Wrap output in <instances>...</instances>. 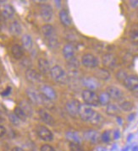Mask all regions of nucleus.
<instances>
[{
    "label": "nucleus",
    "mask_w": 138,
    "mask_h": 151,
    "mask_svg": "<svg viewBox=\"0 0 138 151\" xmlns=\"http://www.w3.org/2000/svg\"><path fill=\"white\" fill-rule=\"evenodd\" d=\"M41 151H55L54 148L52 146H50L49 145H42L41 149H40Z\"/></svg>",
    "instance_id": "obj_39"
},
{
    "label": "nucleus",
    "mask_w": 138,
    "mask_h": 151,
    "mask_svg": "<svg viewBox=\"0 0 138 151\" xmlns=\"http://www.w3.org/2000/svg\"><path fill=\"white\" fill-rule=\"evenodd\" d=\"M11 52H12L13 56L15 59H20L23 55H24V51H23V48L20 46V45H14L11 48Z\"/></svg>",
    "instance_id": "obj_26"
},
{
    "label": "nucleus",
    "mask_w": 138,
    "mask_h": 151,
    "mask_svg": "<svg viewBox=\"0 0 138 151\" xmlns=\"http://www.w3.org/2000/svg\"><path fill=\"white\" fill-rule=\"evenodd\" d=\"M2 122H4V119H3V118H2V116H0V123H1Z\"/></svg>",
    "instance_id": "obj_50"
},
{
    "label": "nucleus",
    "mask_w": 138,
    "mask_h": 151,
    "mask_svg": "<svg viewBox=\"0 0 138 151\" xmlns=\"http://www.w3.org/2000/svg\"><path fill=\"white\" fill-rule=\"evenodd\" d=\"M131 92H132V94H133V96H134L138 98V86L137 87H136L134 90H132Z\"/></svg>",
    "instance_id": "obj_42"
},
{
    "label": "nucleus",
    "mask_w": 138,
    "mask_h": 151,
    "mask_svg": "<svg viewBox=\"0 0 138 151\" xmlns=\"http://www.w3.org/2000/svg\"><path fill=\"white\" fill-rule=\"evenodd\" d=\"M36 133L39 138L44 141H52L54 139L52 132L45 126H38L36 127Z\"/></svg>",
    "instance_id": "obj_7"
},
{
    "label": "nucleus",
    "mask_w": 138,
    "mask_h": 151,
    "mask_svg": "<svg viewBox=\"0 0 138 151\" xmlns=\"http://www.w3.org/2000/svg\"><path fill=\"white\" fill-rule=\"evenodd\" d=\"M81 103L77 100H70L66 103L65 107L68 114L72 117H77L79 116V111L81 107Z\"/></svg>",
    "instance_id": "obj_3"
},
{
    "label": "nucleus",
    "mask_w": 138,
    "mask_h": 151,
    "mask_svg": "<svg viewBox=\"0 0 138 151\" xmlns=\"http://www.w3.org/2000/svg\"><path fill=\"white\" fill-rule=\"evenodd\" d=\"M130 4L133 8H137L138 7V1H130Z\"/></svg>",
    "instance_id": "obj_43"
},
{
    "label": "nucleus",
    "mask_w": 138,
    "mask_h": 151,
    "mask_svg": "<svg viewBox=\"0 0 138 151\" xmlns=\"http://www.w3.org/2000/svg\"><path fill=\"white\" fill-rule=\"evenodd\" d=\"M25 78L27 79V81H29L30 83L32 84H36V83H40L42 81V75L37 73L36 70L28 68L25 71Z\"/></svg>",
    "instance_id": "obj_8"
},
{
    "label": "nucleus",
    "mask_w": 138,
    "mask_h": 151,
    "mask_svg": "<svg viewBox=\"0 0 138 151\" xmlns=\"http://www.w3.org/2000/svg\"><path fill=\"white\" fill-rule=\"evenodd\" d=\"M1 14H2V16L4 19H11L15 14V9L11 5L7 4L3 8Z\"/></svg>",
    "instance_id": "obj_24"
},
{
    "label": "nucleus",
    "mask_w": 138,
    "mask_h": 151,
    "mask_svg": "<svg viewBox=\"0 0 138 151\" xmlns=\"http://www.w3.org/2000/svg\"><path fill=\"white\" fill-rule=\"evenodd\" d=\"M95 111L87 105H81L79 111V116L83 121H90L95 114Z\"/></svg>",
    "instance_id": "obj_4"
},
{
    "label": "nucleus",
    "mask_w": 138,
    "mask_h": 151,
    "mask_svg": "<svg viewBox=\"0 0 138 151\" xmlns=\"http://www.w3.org/2000/svg\"><path fill=\"white\" fill-rule=\"evenodd\" d=\"M106 92L108 93L111 99L115 100V101H120L123 98V96H124L123 91L116 86H108L106 90Z\"/></svg>",
    "instance_id": "obj_11"
},
{
    "label": "nucleus",
    "mask_w": 138,
    "mask_h": 151,
    "mask_svg": "<svg viewBox=\"0 0 138 151\" xmlns=\"http://www.w3.org/2000/svg\"><path fill=\"white\" fill-rule=\"evenodd\" d=\"M128 77V74L125 70H119L116 73V79H118L121 83H124V81Z\"/></svg>",
    "instance_id": "obj_34"
},
{
    "label": "nucleus",
    "mask_w": 138,
    "mask_h": 151,
    "mask_svg": "<svg viewBox=\"0 0 138 151\" xmlns=\"http://www.w3.org/2000/svg\"><path fill=\"white\" fill-rule=\"evenodd\" d=\"M89 122L94 126H99V125L102 124V122H103V117H102V116L101 114L95 112L94 116H92V118Z\"/></svg>",
    "instance_id": "obj_30"
},
{
    "label": "nucleus",
    "mask_w": 138,
    "mask_h": 151,
    "mask_svg": "<svg viewBox=\"0 0 138 151\" xmlns=\"http://www.w3.org/2000/svg\"><path fill=\"white\" fill-rule=\"evenodd\" d=\"M84 139L90 143L96 144L99 140V134L95 130L89 129L84 133Z\"/></svg>",
    "instance_id": "obj_18"
},
{
    "label": "nucleus",
    "mask_w": 138,
    "mask_h": 151,
    "mask_svg": "<svg viewBox=\"0 0 138 151\" xmlns=\"http://www.w3.org/2000/svg\"><path fill=\"white\" fill-rule=\"evenodd\" d=\"M10 93H11V87H9H9H7L6 90L4 91L3 93H1V95H2V96H9Z\"/></svg>",
    "instance_id": "obj_40"
},
{
    "label": "nucleus",
    "mask_w": 138,
    "mask_h": 151,
    "mask_svg": "<svg viewBox=\"0 0 138 151\" xmlns=\"http://www.w3.org/2000/svg\"><path fill=\"white\" fill-rule=\"evenodd\" d=\"M62 52H63L64 58H65L66 60H71L72 58H74V57H75L76 47H75V46L73 44H71V43L67 44V45H65L64 47Z\"/></svg>",
    "instance_id": "obj_14"
},
{
    "label": "nucleus",
    "mask_w": 138,
    "mask_h": 151,
    "mask_svg": "<svg viewBox=\"0 0 138 151\" xmlns=\"http://www.w3.org/2000/svg\"><path fill=\"white\" fill-rule=\"evenodd\" d=\"M100 139L102 140L103 143H108L111 139L110 137V132L109 131H104L102 133V135L100 136Z\"/></svg>",
    "instance_id": "obj_37"
},
{
    "label": "nucleus",
    "mask_w": 138,
    "mask_h": 151,
    "mask_svg": "<svg viewBox=\"0 0 138 151\" xmlns=\"http://www.w3.org/2000/svg\"><path fill=\"white\" fill-rule=\"evenodd\" d=\"M15 114L17 116V117H18L20 121L25 122V120H26L27 116L25 115V113L24 111H23L20 108L19 106H17V107H15Z\"/></svg>",
    "instance_id": "obj_33"
},
{
    "label": "nucleus",
    "mask_w": 138,
    "mask_h": 151,
    "mask_svg": "<svg viewBox=\"0 0 138 151\" xmlns=\"http://www.w3.org/2000/svg\"><path fill=\"white\" fill-rule=\"evenodd\" d=\"M1 19H2V14L0 13V21H1Z\"/></svg>",
    "instance_id": "obj_51"
},
{
    "label": "nucleus",
    "mask_w": 138,
    "mask_h": 151,
    "mask_svg": "<svg viewBox=\"0 0 138 151\" xmlns=\"http://www.w3.org/2000/svg\"><path fill=\"white\" fill-rule=\"evenodd\" d=\"M51 76L56 83H59L61 85H65L68 82V76H67V73L65 71L61 68L60 66H56L53 67L51 68Z\"/></svg>",
    "instance_id": "obj_1"
},
{
    "label": "nucleus",
    "mask_w": 138,
    "mask_h": 151,
    "mask_svg": "<svg viewBox=\"0 0 138 151\" xmlns=\"http://www.w3.org/2000/svg\"><path fill=\"white\" fill-rule=\"evenodd\" d=\"M102 63L103 66L108 68H114L117 65V58L112 53H107L103 55L102 58Z\"/></svg>",
    "instance_id": "obj_10"
},
{
    "label": "nucleus",
    "mask_w": 138,
    "mask_h": 151,
    "mask_svg": "<svg viewBox=\"0 0 138 151\" xmlns=\"http://www.w3.org/2000/svg\"><path fill=\"white\" fill-rule=\"evenodd\" d=\"M41 92L43 96H45L46 98H48V100L50 101H54L57 98V94L54 91V89L48 85H43L41 88Z\"/></svg>",
    "instance_id": "obj_16"
},
{
    "label": "nucleus",
    "mask_w": 138,
    "mask_h": 151,
    "mask_svg": "<svg viewBox=\"0 0 138 151\" xmlns=\"http://www.w3.org/2000/svg\"><path fill=\"white\" fill-rule=\"evenodd\" d=\"M9 120L11 122V124H13L14 126H19L20 123V120L17 117V116L15 115V113L9 114Z\"/></svg>",
    "instance_id": "obj_35"
},
{
    "label": "nucleus",
    "mask_w": 138,
    "mask_h": 151,
    "mask_svg": "<svg viewBox=\"0 0 138 151\" xmlns=\"http://www.w3.org/2000/svg\"><path fill=\"white\" fill-rule=\"evenodd\" d=\"M120 137V133L119 132V130H116L114 133V139H119Z\"/></svg>",
    "instance_id": "obj_44"
},
{
    "label": "nucleus",
    "mask_w": 138,
    "mask_h": 151,
    "mask_svg": "<svg viewBox=\"0 0 138 151\" xmlns=\"http://www.w3.org/2000/svg\"><path fill=\"white\" fill-rule=\"evenodd\" d=\"M19 107L24 111L27 116H31L33 114V109L31 107L30 103L28 102L27 101H25V100L21 101L19 103Z\"/></svg>",
    "instance_id": "obj_21"
},
{
    "label": "nucleus",
    "mask_w": 138,
    "mask_h": 151,
    "mask_svg": "<svg viewBox=\"0 0 138 151\" xmlns=\"http://www.w3.org/2000/svg\"><path fill=\"white\" fill-rule=\"evenodd\" d=\"M83 85L89 91H95L100 87V83L98 79L93 77H87L83 79Z\"/></svg>",
    "instance_id": "obj_12"
},
{
    "label": "nucleus",
    "mask_w": 138,
    "mask_h": 151,
    "mask_svg": "<svg viewBox=\"0 0 138 151\" xmlns=\"http://www.w3.org/2000/svg\"><path fill=\"white\" fill-rule=\"evenodd\" d=\"M70 151H83V149L81 147V145L76 143H70Z\"/></svg>",
    "instance_id": "obj_38"
},
{
    "label": "nucleus",
    "mask_w": 138,
    "mask_h": 151,
    "mask_svg": "<svg viewBox=\"0 0 138 151\" xmlns=\"http://www.w3.org/2000/svg\"><path fill=\"white\" fill-rule=\"evenodd\" d=\"M6 134V129L3 125L0 124V137H3Z\"/></svg>",
    "instance_id": "obj_41"
},
{
    "label": "nucleus",
    "mask_w": 138,
    "mask_h": 151,
    "mask_svg": "<svg viewBox=\"0 0 138 151\" xmlns=\"http://www.w3.org/2000/svg\"><path fill=\"white\" fill-rule=\"evenodd\" d=\"M117 121H118V122L120 123V125L122 124V120H121V118H120V117H117Z\"/></svg>",
    "instance_id": "obj_48"
},
{
    "label": "nucleus",
    "mask_w": 138,
    "mask_h": 151,
    "mask_svg": "<svg viewBox=\"0 0 138 151\" xmlns=\"http://www.w3.org/2000/svg\"><path fill=\"white\" fill-rule=\"evenodd\" d=\"M42 104L44 106H45V107H46V108H48V109H53L54 106V103L52 102V101L48 100V98H46V97L43 96H42Z\"/></svg>",
    "instance_id": "obj_36"
},
{
    "label": "nucleus",
    "mask_w": 138,
    "mask_h": 151,
    "mask_svg": "<svg viewBox=\"0 0 138 151\" xmlns=\"http://www.w3.org/2000/svg\"><path fill=\"white\" fill-rule=\"evenodd\" d=\"M40 14L44 21H46V22L51 21L53 19V15H54L52 7L47 4H41L40 5Z\"/></svg>",
    "instance_id": "obj_6"
},
{
    "label": "nucleus",
    "mask_w": 138,
    "mask_h": 151,
    "mask_svg": "<svg viewBox=\"0 0 138 151\" xmlns=\"http://www.w3.org/2000/svg\"><path fill=\"white\" fill-rule=\"evenodd\" d=\"M97 151H107V150L105 148H103V147H97Z\"/></svg>",
    "instance_id": "obj_47"
},
{
    "label": "nucleus",
    "mask_w": 138,
    "mask_h": 151,
    "mask_svg": "<svg viewBox=\"0 0 138 151\" xmlns=\"http://www.w3.org/2000/svg\"><path fill=\"white\" fill-rule=\"evenodd\" d=\"M42 34H43V36H45L46 39L48 40V42L57 39L54 28L51 24H45V25H43L42 27Z\"/></svg>",
    "instance_id": "obj_13"
},
{
    "label": "nucleus",
    "mask_w": 138,
    "mask_h": 151,
    "mask_svg": "<svg viewBox=\"0 0 138 151\" xmlns=\"http://www.w3.org/2000/svg\"><path fill=\"white\" fill-rule=\"evenodd\" d=\"M82 99L85 103L87 106H98L100 105L99 103V96L97 95L94 91H89V90H85L81 94Z\"/></svg>",
    "instance_id": "obj_2"
},
{
    "label": "nucleus",
    "mask_w": 138,
    "mask_h": 151,
    "mask_svg": "<svg viewBox=\"0 0 138 151\" xmlns=\"http://www.w3.org/2000/svg\"><path fill=\"white\" fill-rule=\"evenodd\" d=\"M38 68H39V71L43 74H47L51 71L48 61L44 59V58H39L38 59Z\"/></svg>",
    "instance_id": "obj_20"
},
{
    "label": "nucleus",
    "mask_w": 138,
    "mask_h": 151,
    "mask_svg": "<svg viewBox=\"0 0 138 151\" xmlns=\"http://www.w3.org/2000/svg\"><path fill=\"white\" fill-rule=\"evenodd\" d=\"M130 41L134 45H138V25L134 24L130 30Z\"/></svg>",
    "instance_id": "obj_25"
},
{
    "label": "nucleus",
    "mask_w": 138,
    "mask_h": 151,
    "mask_svg": "<svg viewBox=\"0 0 138 151\" xmlns=\"http://www.w3.org/2000/svg\"><path fill=\"white\" fill-rule=\"evenodd\" d=\"M134 116H135V114L134 113H131V115L128 116V121H132L134 119Z\"/></svg>",
    "instance_id": "obj_46"
},
{
    "label": "nucleus",
    "mask_w": 138,
    "mask_h": 151,
    "mask_svg": "<svg viewBox=\"0 0 138 151\" xmlns=\"http://www.w3.org/2000/svg\"><path fill=\"white\" fill-rule=\"evenodd\" d=\"M26 95L29 97L30 101L34 104H42V95L40 94L38 91L32 89L28 88L26 89Z\"/></svg>",
    "instance_id": "obj_9"
},
{
    "label": "nucleus",
    "mask_w": 138,
    "mask_h": 151,
    "mask_svg": "<svg viewBox=\"0 0 138 151\" xmlns=\"http://www.w3.org/2000/svg\"><path fill=\"white\" fill-rule=\"evenodd\" d=\"M11 151H25L23 149H21V148H20V147H15V148H13L12 150Z\"/></svg>",
    "instance_id": "obj_45"
},
{
    "label": "nucleus",
    "mask_w": 138,
    "mask_h": 151,
    "mask_svg": "<svg viewBox=\"0 0 138 151\" xmlns=\"http://www.w3.org/2000/svg\"><path fill=\"white\" fill-rule=\"evenodd\" d=\"M120 107L124 111H131L134 107V104L130 101H125L120 104Z\"/></svg>",
    "instance_id": "obj_32"
},
{
    "label": "nucleus",
    "mask_w": 138,
    "mask_h": 151,
    "mask_svg": "<svg viewBox=\"0 0 138 151\" xmlns=\"http://www.w3.org/2000/svg\"><path fill=\"white\" fill-rule=\"evenodd\" d=\"M81 63L88 68H94L98 65V60L94 55L86 53L82 56Z\"/></svg>",
    "instance_id": "obj_5"
},
{
    "label": "nucleus",
    "mask_w": 138,
    "mask_h": 151,
    "mask_svg": "<svg viewBox=\"0 0 138 151\" xmlns=\"http://www.w3.org/2000/svg\"><path fill=\"white\" fill-rule=\"evenodd\" d=\"M120 108L114 105V104H109L107 106L106 108V113L110 116H117L120 114Z\"/></svg>",
    "instance_id": "obj_28"
},
{
    "label": "nucleus",
    "mask_w": 138,
    "mask_h": 151,
    "mask_svg": "<svg viewBox=\"0 0 138 151\" xmlns=\"http://www.w3.org/2000/svg\"><path fill=\"white\" fill-rule=\"evenodd\" d=\"M96 78L97 79H102V80H108L110 79V73L108 72V69L100 68H98L95 73Z\"/></svg>",
    "instance_id": "obj_23"
},
{
    "label": "nucleus",
    "mask_w": 138,
    "mask_h": 151,
    "mask_svg": "<svg viewBox=\"0 0 138 151\" xmlns=\"http://www.w3.org/2000/svg\"><path fill=\"white\" fill-rule=\"evenodd\" d=\"M38 114H39V116H40L41 120H42L44 123H46V124H48V125H50V126L54 125V122H54V117L50 115L48 111H46L44 109H40L39 111H38Z\"/></svg>",
    "instance_id": "obj_17"
},
{
    "label": "nucleus",
    "mask_w": 138,
    "mask_h": 151,
    "mask_svg": "<svg viewBox=\"0 0 138 151\" xmlns=\"http://www.w3.org/2000/svg\"><path fill=\"white\" fill-rule=\"evenodd\" d=\"M60 22L62 23L63 25L65 26H70L72 20L71 18L70 17L69 13L66 11L65 9H61L60 12Z\"/></svg>",
    "instance_id": "obj_19"
},
{
    "label": "nucleus",
    "mask_w": 138,
    "mask_h": 151,
    "mask_svg": "<svg viewBox=\"0 0 138 151\" xmlns=\"http://www.w3.org/2000/svg\"><path fill=\"white\" fill-rule=\"evenodd\" d=\"M110 96L107 92H103L99 96V103L102 106H108L110 104Z\"/></svg>",
    "instance_id": "obj_31"
},
{
    "label": "nucleus",
    "mask_w": 138,
    "mask_h": 151,
    "mask_svg": "<svg viewBox=\"0 0 138 151\" xmlns=\"http://www.w3.org/2000/svg\"><path fill=\"white\" fill-rule=\"evenodd\" d=\"M124 85L126 89L131 91L138 86V76L137 75H128L126 80L124 81Z\"/></svg>",
    "instance_id": "obj_15"
},
{
    "label": "nucleus",
    "mask_w": 138,
    "mask_h": 151,
    "mask_svg": "<svg viewBox=\"0 0 138 151\" xmlns=\"http://www.w3.org/2000/svg\"><path fill=\"white\" fill-rule=\"evenodd\" d=\"M132 151H138V146H135V147L133 148Z\"/></svg>",
    "instance_id": "obj_49"
},
{
    "label": "nucleus",
    "mask_w": 138,
    "mask_h": 151,
    "mask_svg": "<svg viewBox=\"0 0 138 151\" xmlns=\"http://www.w3.org/2000/svg\"><path fill=\"white\" fill-rule=\"evenodd\" d=\"M66 138L68 140L70 141V143H76V144H80L81 142V139L80 136L76 132H68L66 133Z\"/></svg>",
    "instance_id": "obj_29"
},
{
    "label": "nucleus",
    "mask_w": 138,
    "mask_h": 151,
    "mask_svg": "<svg viewBox=\"0 0 138 151\" xmlns=\"http://www.w3.org/2000/svg\"><path fill=\"white\" fill-rule=\"evenodd\" d=\"M21 31H22V28L18 21H16V20L13 21L12 23L9 24V32L13 36H20L21 34Z\"/></svg>",
    "instance_id": "obj_22"
},
{
    "label": "nucleus",
    "mask_w": 138,
    "mask_h": 151,
    "mask_svg": "<svg viewBox=\"0 0 138 151\" xmlns=\"http://www.w3.org/2000/svg\"><path fill=\"white\" fill-rule=\"evenodd\" d=\"M21 42L23 44V47L25 50L27 51H30L31 49L32 48V46H33V42H32V38L30 35H27L25 34L24 36H22V39H21Z\"/></svg>",
    "instance_id": "obj_27"
}]
</instances>
